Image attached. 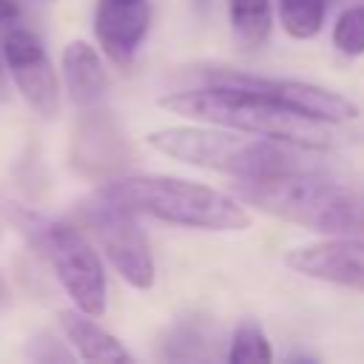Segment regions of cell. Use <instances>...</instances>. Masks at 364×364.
Returning <instances> with one entry per match:
<instances>
[{"label":"cell","mask_w":364,"mask_h":364,"mask_svg":"<svg viewBox=\"0 0 364 364\" xmlns=\"http://www.w3.org/2000/svg\"><path fill=\"white\" fill-rule=\"evenodd\" d=\"M20 17V3L17 0H0V26L14 23Z\"/></svg>","instance_id":"obj_18"},{"label":"cell","mask_w":364,"mask_h":364,"mask_svg":"<svg viewBox=\"0 0 364 364\" xmlns=\"http://www.w3.org/2000/svg\"><path fill=\"white\" fill-rule=\"evenodd\" d=\"M191 3H193V6H199V9H202V6H208V3H210V0H191Z\"/></svg>","instance_id":"obj_20"},{"label":"cell","mask_w":364,"mask_h":364,"mask_svg":"<svg viewBox=\"0 0 364 364\" xmlns=\"http://www.w3.org/2000/svg\"><path fill=\"white\" fill-rule=\"evenodd\" d=\"M333 46L344 57L364 54V3L350 6L338 14V20L333 26Z\"/></svg>","instance_id":"obj_17"},{"label":"cell","mask_w":364,"mask_h":364,"mask_svg":"<svg viewBox=\"0 0 364 364\" xmlns=\"http://www.w3.org/2000/svg\"><path fill=\"white\" fill-rule=\"evenodd\" d=\"M148 0H97L94 6V37L100 51L114 65H131L142 40L151 28Z\"/></svg>","instance_id":"obj_10"},{"label":"cell","mask_w":364,"mask_h":364,"mask_svg":"<svg viewBox=\"0 0 364 364\" xmlns=\"http://www.w3.org/2000/svg\"><path fill=\"white\" fill-rule=\"evenodd\" d=\"M159 108L193 122L279 139L316 154L333 148L330 125L301 117L299 111L282 105L279 100L233 82H205L196 88L171 91L159 97Z\"/></svg>","instance_id":"obj_1"},{"label":"cell","mask_w":364,"mask_h":364,"mask_svg":"<svg viewBox=\"0 0 364 364\" xmlns=\"http://www.w3.org/2000/svg\"><path fill=\"white\" fill-rule=\"evenodd\" d=\"M230 193L245 205L324 236H364V193L321 173V168L236 179Z\"/></svg>","instance_id":"obj_2"},{"label":"cell","mask_w":364,"mask_h":364,"mask_svg":"<svg viewBox=\"0 0 364 364\" xmlns=\"http://www.w3.org/2000/svg\"><path fill=\"white\" fill-rule=\"evenodd\" d=\"M6 210L17 230L28 239V245L48 259L54 276L60 279L74 307L100 318L108 307V279L102 259L97 247L88 242V236L71 222L43 216L17 202H11V208Z\"/></svg>","instance_id":"obj_5"},{"label":"cell","mask_w":364,"mask_h":364,"mask_svg":"<svg viewBox=\"0 0 364 364\" xmlns=\"http://www.w3.org/2000/svg\"><path fill=\"white\" fill-rule=\"evenodd\" d=\"M77 219L94 236V242L100 245L105 259L114 264V270L122 276V282H128L136 290L154 287L156 264L136 213L119 208L117 202L94 191L77 205Z\"/></svg>","instance_id":"obj_6"},{"label":"cell","mask_w":364,"mask_h":364,"mask_svg":"<svg viewBox=\"0 0 364 364\" xmlns=\"http://www.w3.org/2000/svg\"><path fill=\"white\" fill-rule=\"evenodd\" d=\"M228 20L233 40L256 51L273 34V3L270 0H228Z\"/></svg>","instance_id":"obj_13"},{"label":"cell","mask_w":364,"mask_h":364,"mask_svg":"<svg viewBox=\"0 0 364 364\" xmlns=\"http://www.w3.org/2000/svg\"><path fill=\"white\" fill-rule=\"evenodd\" d=\"M9 100H11V82H9V71H6V63L0 54V105H6Z\"/></svg>","instance_id":"obj_19"},{"label":"cell","mask_w":364,"mask_h":364,"mask_svg":"<svg viewBox=\"0 0 364 364\" xmlns=\"http://www.w3.org/2000/svg\"><path fill=\"white\" fill-rule=\"evenodd\" d=\"M6 71L28 102V108L40 117H54L60 111V77L48 60L43 40L28 28H11L0 46Z\"/></svg>","instance_id":"obj_8"},{"label":"cell","mask_w":364,"mask_h":364,"mask_svg":"<svg viewBox=\"0 0 364 364\" xmlns=\"http://www.w3.org/2000/svg\"><path fill=\"white\" fill-rule=\"evenodd\" d=\"M228 361L233 364H267L273 361V347L262 330L259 321H239L233 336H230V347H228Z\"/></svg>","instance_id":"obj_16"},{"label":"cell","mask_w":364,"mask_h":364,"mask_svg":"<svg viewBox=\"0 0 364 364\" xmlns=\"http://www.w3.org/2000/svg\"><path fill=\"white\" fill-rule=\"evenodd\" d=\"M145 142L176 162L228 173L233 179H259L284 171L318 168L313 159H304L316 151L219 125H165L151 131Z\"/></svg>","instance_id":"obj_3"},{"label":"cell","mask_w":364,"mask_h":364,"mask_svg":"<svg viewBox=\"0 0 364 364\" xmlns=\"http://www.w3.org/2000/svg\"><path fill=\"white\" fill-rule=\"evenodd\" d=\"M97 191L136 216H151L176 228H193V230L250 228V213L242 199L182 176L122 173L105 179Z\"/></svg>","instance_id":"obj_4"},{"label":"cell","mask_w":364,"mask_h":364,"mask_svg":"<svg viewBox=\"0 0 364 364\" xmlns=\"http://www.w3.org/2000/svg\"><path fill=\"white\" fill-rule=\"evenodd\" d=\"M284 264L307 279L364 293V236H327L287 250Z\"/></svg>","instance_id":"obj_9"},{"label":"cell","mask_w":364,"mask_h":364,"mask_svg":"<svg viewBox=\"0 0 364 364\" xmlns=\"http://www.w3.org/2000/svg\"><path fill=\"white\" fill-rule=\"evenodd\" d=\"M202 82H233V85L262 91V94L279 100L282 105L299 111L301 117H310V119L324 122V125L350 122L361 114L358 105L350 97H344L338 91H330L324 85H316V82H304V80L259 77V74L233 71V68H213V71H202Z\"/></svg>","instance_id":"obj_7"},{"label":"cell","mask_w":364,"mask_h":364,"mask_svg":"<svg viewBox=\"0 0 364 364\" xmlns=\"http://www.w3.org/2000/svg\"><path fill=\"white\" fill-rule=\"evenodd\" d=\"M57 324L65 336V341L74 347V353L82 361H114V364H125L134 355L122 347V341L108 333L102 324L94 321V316L71 307V310H60L57 313Z\"/></svg>","instance_id":"obj_12"},{"label":"cell","mask_w":364,"mask_h":364,"mask_svg":"<svg viewBox=\"0 0 364 364\" xmlns=\"http://www.w3.org/2000/svg\"><path fill=\"white\" fill-rule=\"evenodd\" d=\"M162 344H165L162 355H168V358H185V361L202 358V355H208L210 327H208V321L193 318V316L176 318V321L168 327Z\"/></svg>","instance_id":"obj_14"},{"label":"cell","mask_w":364,"mask_h":364,"mask_svg":"<svg viewBox=\"0 0 364 364\" xmlns=\"http://www.w3.org/2000/svg\"><path fill=\"white\" fill-rule=\"evenodd\" d=\"M17 3L23 6V3H51V0H17Z\"/></svg>","instance_id":"obj_21"},{"label":"cell","mask_w":364,"mask_h":364,"mask_svg":"<svg viewBox=\"0 0 364 364\" xmlns=\"http://www.w3.org/2000/svg\"><path fill=\"white\" fill-rule=\"evenodd\" d=\"M63 85L82 111H97L108 94V71L100 51L88 40H71L60 54Z\"/></svg>","instance_id":"obj_11"},{"label":"cell","mask_w":364,"mask_h":364,"mask_svg":"<svg viewBox=\"0 0 364 364\" xmlns=\"http://www.w3.org/2000/svg\"><path fill=\"white\" fill-rule=\"evenodd\" d=\"M327 0H279L276 17L287 37L293 40H310L324 26Z\"/></svg>","instance_id":"obj_15"}]
</instances>
